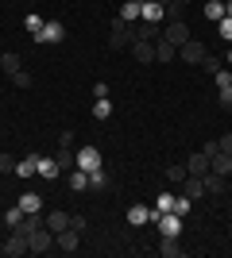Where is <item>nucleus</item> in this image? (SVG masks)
<instances>
[{"mask_svg": "<svg viewBox=\"0 0 232 258\" xmlns=\"http://www.w3.org/2000/svg\"><path fill=\"white\" fill-rule=\"evenodd\" d=\"M205 20H209V23L224 20V4H217V0H209V4H205Z\"/></svg>", "mask_w": 232, "mask_h": 258, "instance_id": "nucleus-28", "label": "nucleus"}, {"mask_svg": "<svg viewBox=\"0 0 232 258\" xmlns=\"http://www.w3.org/2000/svg\"><path fill=\"white\" fill-rule=\"evenodd\" d=\"M39 177L55 181V177H58V158H39Z\"/></svg>", "mask_w": 232, "mask_h": 258, "instance_id": "nucleus-23", "label": "nucleus"}, {"mask_svg": "<svg viewBox=\"0 0 232 258\" xmlns=\"http://www.w3.org/2000/svg\"><path fill=\"white\" fill-rule=\"evenodd\" d=\"M217 35H221V39H228V43H232V16H224V20H217Z\"/></svg>", "mask_w": 232, "mask_h": 258, "instance_id": "nucleus-33", "label": "nucleus"}, {"mask_svg": "<svg viewBox=\"0 0 232 258\" xmlns=\"http://www.w3.org/2000/svg\"><path fill=\"white\" fill-rule=\"evenodd\" d=\"M20 220H23V208L20 205H12L8 212H4V224H8V227H20Z\"/></svg>", "mask_w": 232, "mask_h": 258, "instance_id": "nucleus-31", "label": "nucleus"}, {"mask_svg": "<svg viewBox=\"0 0 232 258\" xmlns=\"http://www.w3.org/2000/svg\"><path fill=\"white\" fill-rule=\"evenodd\" d=\"M217 147H221V154H232V135H221V139H217Z\"/></svg>", "mask_w": 232, "mask_h": 258, "instance_id": "nucleus-41", "label": "nucleus"}, {"mask_svg": "<svg viewBox=\"0 0 232 258\" xmlns=\"http://www.w3.org/2000/svg\"><path fill=\"white\" fill-rule=\"evenodd\" d=\"M70 166H77V162H74V151H70V147H62V151H58V170H70Z\"/></svg>", "mask_w": 232, "mask_h": 258, "instance_id": "nucleus-32", "label": "nucleus"}, {"mask_svg": "<svg viewBox=\"0 0 232 258\" xmlns=\"http://www.w3.org/2000/svg\"><path fill=\"white\" fill-rule=\"evenodd\" d=\"M190 208H194V201H190L186 193H182V197H174V212H178V216H186Z\"/></svg>", "mask_w": 232, "mask_h": 258, "instance_id": "nucleus-36", "label": "nucleus"}, {"mask_svg": "<svg viewBox=\"0 0 232 258\" xmlns=\"http://www.w3.org/2000/svg\"><path fill=\"white\" fill-rule=\"evenodd\" d=\"M27 250H31V247H27V235L12 227V235L4 239V254H12V258H23V254H27Z\"/></svg>", "mask_w": 232, "mask_h": 258, "instance_id": "nucleus-8", "label": "nucleus"}, {"mask_svg": "<svg viewBox=\"0 0 232 258\" xmlns=\"http://www.w3.org/2000/svg\"><path fill=\"white\" fill-rule=\"evenodd\" d=\"M163 39L166 43H174V46H182V43H190L194 35H190V23H182V20H170L163 27Z\"/></svg>", "mask_w": 232, "mask_h": 258, "instance_id": "nucleus-4", "label": "nucleus"}, {"mask_svg": "<svg viewBox=\"0 0 232 258\" xmlns=\"http://www.w3.org/2000/svg\"><path fill=\"white\" fill-rule=\"evenodd\" d=\"M201 181H205V193H224V177H221V173H213V170H209Z\"/></svg>", "mask_w": 232, "mask_h": 258, "instance_id": "nucleus-24", "label": "nucleus"}, {"mask_svg": "<svg viewBox=\"0 0 232 258\" xmlns=\"http://www.w3.org/2000/svg\"><path fill=\"white\" fill-rule=\"evenodd\" d=\"M27 247H31V254H47V250L55 247V231H51V227L31 231V235H27Z\"/></svg>", "mask_w": 232, "mask_h": 258, "instance_id": "nucleus-3", "label": "nucleus"}, {"mask_svg": "<svg viewBox=\"0 0 232 258\" xmlns=\"http://www.w3.org/2000/svg\"><path fill=\"white\" fill-rule=\"evenodd\" d=\"M16 205H20L23 212H43V197H39V193H31V189H27V193H23L20 201H16Z\"/></svg>", "mask_w": 232, "mask_h": 258, "instance_id": "nucleus-21", "label": "nucleus"}, {"mask_svg": "<svg viewBox=\"0 0 232 258\" xmlns=\"http://www.w3.org/2000/svg\"><path fill=\"white\" fill-rule=\"evenodd\" d=\"M128 50L135 54V62H155V43H147V39H135Z\"/></svg>", "mask_w": 232, "mask_h": 258, "instance_id": "nucleus-14", "label": "nucleus"}, {"mask_svg": "<svg viewBox=\"0 0 232 258\" xmlns=\"http://www.w3.org/2000/svg\"><path fill=\"white\" fill-rule=\"evenodd\" d=\"M43 224L58 235V231H66V227H70V212H58V208H55L51 216H43Z\"/></svg>", "mask_w": 232, "mask_h": 258, "instance_id": "nucleus-16", "label": "nucleus"}, {"mask_svg": "<svg viewBox=\"0 0 232 258\" xmlns=\"http://www.w3.org/2000/svg\"><path fill=\"white\" fill-rule=\"evenodd\" d=\"M70 189L85 193V189H89V173H85V170H74V173H70Z\"/></svg>", "mask_w": 232, "mask_h": 258, "instance_id": "nucleus-25", "label": "nucleus"}, {"mask_svg": "<svg viewBox=\"0 0 232 258\" xmlns=\"http://www.w3.org/2000/svg\"><path fill=\"white\" fill-rule=\"evenodd\" d=\"M224 62H228V70H232V50H228V58H224Z\"/></svg>", "mask_w": 232, "mask_h": 258, "instance_id": "nucleus-45", "label": "nucleus"}, {"mask_svg": "<svg viewBox=\"0 0 232 258\" xmlns=\"http://www.w3.org/2000/svg\"><path fill=\"white\" fill-rule=\"evenodd\" d=\"M155 224H159V235H170V239L182 235V216H178V212H159Z\"/></svg>", "mask_w": 232, "mask_h": 258, "instance_id": "nucleus-5", "label": "nucleus"}, {"mask_svg": "<svg viewBox=\"0 0 232 258\" xmlns=\"http://www.w3.org/2000/svg\"><path fill=\"white\" fill-rule=\"evenodd\" d=\"M224 16H232V0H228V4H224Z\"/></svg>", "mask_w": 232, "mask_h": 258, "instance_id": "nucleus-44", "label": "nucleus"}, {"mask_svg": "<svg viewBox=\"0 0 232 258\" xmlns=\"http://www.w3.org/2000/svg\"><path fill=\"white\" fill-rule=\"evenodd\" d=\"M55 247H58V250H66V254H74V250L81 247V231H74V227L58 231V235H55Z\"/></svg>", "mask_w": 232, "mask_h": 258, "instance_id": "nucleus-10", "label": "nucleus"}, {"mask_svg": "<svg viewBox=\"0 0 232 258\" xmlns=\"http://www.w3.org/2000/svg\"><path fill=\"white\" fill-rule=\"evenodd\" d=\"M62 39H66V27H62L58 20H47L43 31L35 35V43H62Z\"/></svg>", "mask_w": 232, "mask_h": 258, "instance_id": "nucleus-9", "label": "nucleus"}, {"mask_svg": "<svg viewBox=\"0 0 232 258\" xmlns=\"http://www.w3.org/2000/svg\"><path fill=\"white\" fill-rule=\"evenodd\" d=\"M186 170L194 173V177H205V173H209V154H205V151L190 154V158H186Z\"/></svg>", "mask_w": 232, "mask_h": 258, "instance_id": "nucleus-12", "label": "nucleus"}, {"mask_svg": "<svg viewBox=\"0 0 232 258\" xmlns=\"http://www.w3.org/2000/svg\"><path fill=\"white\" fill-rule=\"evenodd\" d=\"M140 12H144V0H124V4H120V20L135 23V20H140Z\"/></svg>", "mask_w": 232, "mask_h": 258, "instance_id": "nucleus-19", "label": "nucleus"}, {"mask_svg": "<svg viewBox=\"0 0 232 258\" xmlns=\"http://www.w3.org/2000/svg\"><path fill=\"white\" fill-rule=\"evenodd\" d=\"M140 20H144V23H163V20H166V8L159 4V0H144V12H140Z\"/></svg>", "mask_w": 232, "mask_h": 258, "instance_id": "nucleus-11", "label": "nucleus"}, {"mask_svg": "<svg viewBox=\"0 0 232 258\" xmlns=\"http://www.w3.org/2000/svg\"><path fill=\"white\" fill-rule=\"evenodd\" d=\"M205 54H209V46L198 43V39H190V43L178 46V58H182V62H190V66H201V62H205Z\"/></svg>", "mask_w": 232, "mask_h": 258, "instance_id": "nucleus-2", "label": "nucleus"}, {"mask_svg": "<svg viewBox=\"0 0 232 258\" xmlns=\"http://www.w3.org/2000/svg\"><path fill=\"white\" fill-rule=\"evenodd\" d=\"M221 108H232V89H221Z\"/></svg>", "mask_w": 232, "mask_h": 258, "instance_id": "nucleus-43", "label": "nucleus"}, {"mask_svg": "<svg viewBox=\"0 0 232 258\" xmlns=\"http://www.w3.org/2000/svg\"><path fill=\"white\" fill-rule=\"evenodd\" d=\"M201 66H205V70H209V74H221V70H224V66L217 62V58H213V54H205V62H201Z\"/></svg>", "mask_w": 232, "mask_h": 258, "instance_id": "nucleus-39", "label": "nucleus"}, {"mask_svg": "<svg viewBox=\"0 0 232 258\" xmlns=\"http://www.w3.org/2000/svg\"><path fill=\"white\" fill-rule=\"evenodd\" d=\"M174 58H178V46L166 43L163 35H159V39H155V62H174Z\"/></svg>", "mask_w": 232, "mask_h": 258, "instance_id": "nucleus-13", "label": "nucleus"}, {"mask_svg": "<svg viewBox=\"0 0 232 258\" xmlns=\"http://www.w3.org/2000/svg\"><path fill=\"white\" fill-rule=\"evenodd\" d=\"M12 85H16V89H31V74H27V70L12 74Z\"/></svg>", "mask_w": 232, "mask_h": 258, "instance_id": "nucleus-35", "label": "nucleus"}, {"mask_svg": "<svg viewBox=\"0 0 232 258\" xmlns=\"http://www.w3.org/2000/svg\"><path fill=\"white\" fill-rule=\"evenodd\" d=\"M43 16H27V20H23V27H27V31H31V35H39V31H43Z\"/></svg>", "mask_w": 232, "mask_h": 258, "instance_id": "nucleus-34", "label": "nucleus"}, {"mask_svg": "<svg viewBox=\"0 0 232 258\" xmlns=\"http://www.w3.org/2000/svg\"><path fill=\"white\" fill-rule=\"evenodd\" d=\"M155 220H159V208H147V205H132V208H128V224H132V227L155 224Z\"/></svg>", "mask_w": 232, "mask_h": 258, "instance_id": "nucleus-7", "label": "nucleus"}, {"mask_svg": "<svg viewBox=\"0 0 232 258\" xmlns=\"http://www.w3.org/2000/svg\"><path fill=\"white\" fill-rule=\"evenodd\" d=\"M70 227H74V231H81V235H85L89 220H85V216H74V212H70Z\"/></svg>", "mask_w": 232, "mask_h": 258, "instance_id": "nucleus-38", "label": "nucleus"}, {"mask_svg": "<svg viewBox=\"0 0 232 258\" xmlns=\"http://www.w3.org/2000/svg\"><path fill=\"white\" fill-rule=\"evenodd\" d=\"M159 254H163V258H178V254H182V247H178V239L163 235V239H159Z\"/></svg>", "mask_w": 232, "mask_h": 258, "instance_id": "nucleus-22", "label": "nucleus"}, {"mask_svg": "<svg viewBox=\"0 0 232 258\" xmlns=\"http://www.w3.org/2000/svg\"><path fill=\"white\" fill-rule=\"evenodd\" d=\"M109 116H112V100L101 97L97 104H93V119H109Z\"/></svg>", "mask_w": 232, "mask_h": 258, "instance_id": "nucleus-26", "label": "nucleus"}, {"mask_svg": "<svg viewBox=\"0 0 232 258\" xmlns=\"http://www.w3.org/2000/svg\"><path fill=\"white\" fill-rule=\"evenodd\" d=\"M16 173H20L23 181H27V177H35V173H39V154H27L23 162H16Z\"/></svg>", "mask_w": 232, "mask_h": 258, "instance_id": "nucleus-20", "label": "nucleus"}, {"mask_svg": "<svg viewBox=\"0 0 232 258\" xmlns=\"http://www.w3.org/2000/svg\"><path fill=\"white\" fill-rule=\"evenodd\" d=\"M186 162H174V166H170V170H166V177H170V181H174V185H182V181H186Z\"/></svg>", "mask_w": 232, "mask_h": 258, "instance_id": "nucleus-27", "label": "nucleus"}, {"mask_svg": "<svg viewBox=\"0 0 232 258\" xmlns=\"http://www.w3.org/2000/svg\"><path fill=\"white\" fill-rule=\"evenodd\" d=\"M105 181H109L105 166H101V170H89V189H105Z\"/></svg>", "mask_w": 232, "mask_h": 258, "instance_id": "nucleus-29", "label": "nucleus"}, {"mask_svg": "<svg viewBox=\"0 0 232 258\" xmlns=\"http://www.w3.org/2000/svg\"><path fill=\"white\" fill-rule=\"evenodd\" d=\"M217 77V89H232V70H221V74H213Z\"/></svg>", "mask_w": 232, "mask_h": 258, "instance_id": "nucleus-37", "label": "nucleus"}, {"mask_svg": "<svg viewBox=\"0 0 232 258\" xmlns=\"http://www.w3.org/2000/svg\"><path fill=\"white\" fill-rule=\"evenodd\" d=\"M155 208L159 212H174V193H159L155 197Z\"/></svg>", "mask_w": 232, "mask_h": 258, "instance_id": "nucleus-30", "label": "nucleus"}, {"mask_svg": "<svg viewBox=\"0 0 232 258\" xmlns=\"http://www.w3.org/2000/svg\"><path fill=\"white\" fill-rule=\"evenodd\" d=\"M209 170L221 173V177H228V173H232V154H221V151H217V154L209 158Z\"/></svg>", "mask_w": 232, "mask_h": 258, "instance_id": "nucleus-17", "label": "nucleus"}, {"mask_svg": "<svg viewBox=\"0 0 232 258\" xmlns=\"http://www.w3.org/2000/svg\"><path fill=\"white\" fill-rule=\"evenodd\" d=\"M0 173H16V162H12V154H0Z\"/></svg>", "mask_w": 232, "mask_h": 258, "instance_id": "nucleus-40", "label": "nucleus"}, {"mask_svg": "<svg viewBox=\"0 0 232 258\" xmlns=\"http://www.w3.org/2000/svg\"><path fill=\"white\" fill-rule=\"evenodd\" d=\"M109 43H112V50L132 46L135 43V27H132V23H124V20H116V23H112V39H109Z\"/></svg>", "mask_w": 232, "mask_h": 258, "instance_id": "nucleus-1", "label": "nucleus"}, {"mask_svg": "<svg viewBox=\"0 0 232 258\" xmlns=\"http://www.w3.org/2000/svg\"><path fill=\"white\" fill-rule=\"evenodd\" d=\"M0 254H4V239H0Z\"/></svg>", "mask_w": 232, "mask_h": 258, "instance_id": "nucleus-46", "label": "nucleus"}, {"mask_svg": "<svg viewBox=\"0 0 232 258\" xmlns=\"http://www.w3.org/2000/svg\"><path fill=\"white\" fill-rule=\"evenodd\" d=\"M20 62H23V58H20L16 50H4V54H0V70H4L8 77H12V74H20V70H23Z\"/></svg>", "mask_w": 232, "mask_h": 258, "instance_id": "nucleus-18", "label": "nucleus"}, {"mask_svg": "<svg viewBox=\"0 0 232 258\" xmlns=\"http://www.w3.org/2000/svg\"><path fill=\"white\" fill-rule=\"evenodd\" d=\"M93 97H97V100L109 97V85H105V81H97V85H93Z\"/></svg>", "mask_w": 232, "mask_h": 258, "instance_id": "nucleus-42", "label": "nucleus"}, {"mask_svg": "<svg viewBox=\"0 0 232 258\" xmlns=\"http://www.w3.org/2000/svg\"><path fill=\"white\" fill-rule=\"evenodd\" d=\"M182 193H186L190 201H198V197H205V181H201V177H194V173H186V181H182Z\"/></svg>", "mask_w": 232, "mask_h": 258, "instance_id": "nucleus-15", "label": "nucleus"}, {"mask_svg": "<svg viewBox=\"0 0 232 258\" xmlns=\"http://www.w3.org/2000/svg\"><path fill=\"white\" fill-rule=\"evenodd\" d=\"M74 162H77V170H101V151L97 147H81V151H74Z\"/></svg>", "mask_w": 232, "mask_h": 258, "instance_id": "nucleus-6", "label": "nucleus"}]
</instances>
